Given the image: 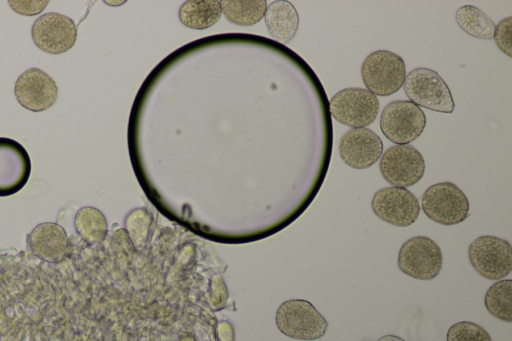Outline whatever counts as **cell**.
<instances>
[{"mask_svg":"<svg viewBox=\"0 0 512 341\" xmlns=\"http://www.w3.org/2000/svg\"><path fill=\"white\" fill-rule=\"evenodd\" d=\"M49 1H12L8 4L18 14L32 16L40 13L46 7Z\"/></svg>","mask_w":512,"mask_h":341,"instance_id":"d4e9b609","label":"cell"},{"mask_svg":"<svg viewBox=\"0 0 512 341\" xmlns=\"http://www.w3.org/2000/svg\"><path fill=\"white\" fill-rule=\"evenodd\" d=\"M458 26L467 34L479 39L493 38L495 24L480 9L473 5L461 6L455 14Z\"/></svg>","mask_w":512,"mask_h":341,"instance_id":"ffe728a7","label":"cell"},{"mask_svg":"<svg viewBox=\"0 0 512 341\" xmlns=\"http://www.w3.org/2000/svg\"><path fill=\"white\" fill-rule=\"evenodd\" d=\"M77 234L89 245L101 243L108 233V223L104 214L97 208H80L74 218Z\"/></svg>","mask_w":512,"mask_h":341,"instance_id":"ac0fdd59","label":"cell"},{"mask_svg":"<svg viewBox=\"0 0 512 341\" xmlns=\"http://www.w3.org/2000/svg\"><path fill=\"white\" fill-rule=\"evenodd\" d=\"M152 218L144 208H138L129 213L126 226L135 241H142L148 233Z\"/></svg>","mask_w":512,"mask_h":341,"instance_id":"603a6c76","label":"cell"},{"mask_svg":"<svg viewBox=\"0 0 512 341\" xmlns=\"http://www.w3.org/2000/svg\"><path fill=\"white\" fill-rule=\"evenodd\" d=\"M14 94L22 107L33 112H41L54 105L58 97V87L45 71L30 68L16 80Z\"/></svg>","mask_w":512,"mask_h":341,"instance_id":"7c38bea8","label":"cell"},{"mask_svg":"<svg viewBox=\"0 0 512 341\" xmlns=\"http://www.w3.org/2000/svg\"><path fill=\"white\" fill-rule=\"evenodd\" d=\"M275 321L284 335L298 340H315L323 337L328 322L312 303L304 299H291L277 309Z\"/></svg>","mask_w":512,"mask_h":341,"instance_id":"6da1fadb","label":"cell"},{"mask_svg":"<svg viewBox=\"0 0 512 341\" xmlns=\"http://www.w3.org/2000/svg\"><path fill=\"white\" fill-rule=\"evenodd\" d=\"M32 253L43 261L58 263L68 253V237L62 226L54 222L38 224L27 236Z\"/></svg>","mask_w":512,"mask_h":341,"instance_id":"9a60e30c","label":"cell"},{"mask_svg":"<svg viewBox=\"0 0 512 341\" xmlns=\"http://www.w3.org/2000/svg\"><path fill=\"white\" fill-rule=\"evenodd\" d=\"M425 215L441 225H455L469 216V201L463 191L451 182L428 187L422 195Z\"/></svg>","mask_w":512,"mask_h":341,"instance_id":"277c9868","label":"cell"},{"mask_svg":"<svg viewBox=\"0 0 512 341\" xmlns=\"http://www.w3.org/2000/svg\"><path fill=\"white\" fill-rule=\"evenodd\" d=\"M484 303L492 316L512 322V280L501 279L493 283L486 291Z\"/></svg>","mask_w":512,"mask_h":341,"instance_id":"44dd1931","label":"cell"},{"mask_svg":"<svg viewBox=\"0 0 512 341\" xmlns=\"http://www.w3.org/2000/svg\"><path fill=\"white\" fill-rule=\"evenodd\" d=\"M220 6L225 18L240 26H251L259 22L265 14V0H221Z\"/></svg>","mask_w":512,"mask_h":341,"instance_id":"d6986e66","label":"cell"},{"mask_svg":"<svg viewBox=\"0 0 512 341\" xmlns=\"http://www.w3.org/2000/svg\"><path fill=\"white\" fill-rule=\"evenodd\" d=\"M397 263L404 274L418 280H431L442 269V251L431 238L415 236L402 244Z\"/></svg>","mask_w":512,"mask_h":341,"instance_id":"52a82bcc","label":"cell"},{"mask_svg":"<svg viewBox=\"0 0 512 341\" xmlns=\"http://www.w3.org/2000/svg\"><path fill=\"white\" fill-rule=\"evenodd\" d=\"M265 25L270 35L282 44L289 43L297 33L299 16L292 3L276 0L270 3L264 14Z\"/></svg>","mask_w":512,"mask_h":341,"instance_id":"2e32d148","label":"cell"},{"mask_svg":"<svg viewBox=\"0 0 512 341\" xmlns=\"http://www.w3.org/2000/svg\"><path fill=\"white\" fill-rule=\"evenodd\" d=\"M221 14L220 2L217 0H189L181 5L179 20L188 28L203 30L214 25Z\"/></svg>","mask_w":512,"mask_h":341,"instance_id":"e0dca14e","label":"cell"},{"mask_svg":"<svg viewBox=\"0 0 512 341\" xmlns=\"http://www.w3.org/2000/svg\"><path fill=\"white\" fill-rule=\"evenodd\" d=\"M379 169L391 186L406 188L421 180L425 172V161L414 146L394 145L381 155Z\"/></svg>","mask_w":512,"mask_h":341,"instance_id":"9c48e42d","label":"cell"},{"mask_svg":"<svg viewBox=\"0 0 512 341\" xmlns=\"http://www.w3.org/2000/svg\"><path fill=\"white\" fill-rule=\"evenodd\" d=\"M361 76L367 90L372 94L389 96L403 86L406 67L398 54L388 50H377L364 60Z\"/></svg>","mask_w":512,"mask_h":341,"instance_id":"7a4b0ae2","label":"cell"},{"mask_svg":"<svg viewBox=\"0 0 512 341\" xmlns=\"http://www.w3.org/2000/svg\"><path fill=\"white\" fill-rule=\"evenodd\" d=\"M374 214L382 221L397 227L413 224L420 213L417 197L402 187H385L378 190L371 202Z\"/></svg>","mask_w":512,"mask_h":341,"instance_id":"30bf717a","label":"cell"},{"mask_svg":"<svg viewBox=\"0 0 512 341\" xmlns=\"http://www.w3.org/2000/svg\"><path fill=\"white\" fill-rule=\"evenodd\" d=\"M338 151L345 164L354 169H367L381 157L383 143L369 128H354L340 139Z\"/></svg>","mask_w":512,"mask_h":341,"instance_id":"5bb4252c","label":"cell"},{"mask_svg":"<svg viewBox=\"0 0 512 341\" xmlns=\"http://www.w3.org/2000/svg\"><path fill=\"white\" fill-rule=\"evenodd\" d=\"M332 117L338 122L354 128L372 124L379 112V100L364 88H345L329 101Z\"/></svg>","mask_w":512,"mask_h":341,"instance_id":"8992f818","label":"cell"},{"mask_svg":"<svg viewBox=\"0 0 512 341\" xmlns=\"http://www.w3.org/2000/svg\"><path fill=\"white\" fill-rule=\"evenodd\" d=\"M426 117L422 109L411 101H393L382 111L380 129L396 145L409 144L423 132Z\"/></svg>","mask_w":512,"mask_h":341,"instance_id":"ba28073f","label":"cell"},{"mask_svg":"<svg viewBox=\"0 0 512 341\" xmlns=\"http://www.w3.org/2000/svg\"><path fill=\"white\" fill-rule=\"evenodd\" d=\"M30 173L31 160L26 149L13 139L0 137V197L21 190Z\"/></svg>","mask_w":512,"mask_h":341,"instance_id":"4fadbf2b","label":"cell"},{"mask_svg":"<svg viewBox=\"0 0 512 341\" xmlns=\"http://www.w3.org/2000/svg\"><path fill=\"white\" fill-rule=\"evenodd\" d=\"M446 339L447 341H492L483 327L470 321L453 324L448 329Z\"/></svg>","mask_w":512,"mask_h":341,"instance_id":"7402d4cb","label":"cell"},{"mask_svg":"<svg viewBox=\"0 0 512 341\" xmlns=\"http://www.w3.org/2000/svg\"><path fill=\"white\" fill-rule=\"evenodd\" d=\"M468 257L474 270L488 280H501L512 271V247L496 236L476 238L469 245Z\"/></svg>","mask_w":512,"mask_h":341,"instance_id":"5b68a950","label":"cell"},{"mask_svg":"<svg viewBox=\"0 0 512 341\" xmlns=\"http://www.w3.org/2000/svg\"><path fill=\"white\" fill-rule=\"evenodd\" d=\"M404 91L410 101L429 110L450 114L455 104L442 77L429 68L413 69L405 77Z\"/></svg>","mask_w":512,"mask_h":341,"instance_id":"3957f363","label":"cell"},{"mask_svg":"<svg viewBox=\"0 0 512 341\" xmlns=\"http://www.w3.org/2000/svg\"><path fill=\"white\" fill-rule=\"evenodd\" d=\"M31 36L34 44L43 52L62 54L74 46L77 27L68 16L49 12L34 21Z\"/></svg>","mask_w":512,"mask_h":341,"instance_id":"8fae6325","label":"cell"},{"mask_svg":"<svg viewBox=\"0 0 512 341\" xmlns=\"http://www.w3.org/2000/svg\"><path fill=\"white\" fill-rule=\"evenodd\" d=\"M511 30H512V17L509 16L501 20L495 26L493 38L497 47L507 56L511 57Z\"/></svg>","mask_w":512,"mask_h":341,"instance_id":"cb8c5ba5","label":"cell"},{"mask_svg":"<svg viewBox=\"0 0 512 341\" xmlns=\"http://www.w3.org/2000/svg\"><path fill=\"white\" fill-rule=\"evenodd\" d=\"M377 341H405L404 339L395 335H385Z\"/></svg>","mask_w":512,"mask_h":341,"instance_id":"484cf974","label":"cell"}]
</instances>
